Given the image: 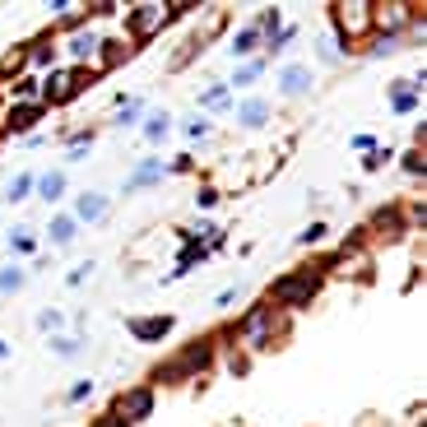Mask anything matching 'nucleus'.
<instances>
[{
	"label": "nucleus",
	"instance_id": "obj_1",
	"mask_svg": "<svg viewBox=\"0 0 427 427\" xmlns=\"http://www.w3.org/2000/svg\"><path fill=\"white\" fill-rule=\"evenodd\" d=\"M316 288H321L316 274H288V279H279L270 288V297H274V302H283V307H307L316 297Z\"/></svg>",
	"mask_w": 427,
	"mask_h": 427
},
{
	"label": "nucleus",
	"instance_id": "obj_2",
	"mask_svg": "<svg viewBox=\"0 0 427 427\" xmlns=\"http://www.w3.org/2000/svg\"><path fill=\"white\" fill-rule=\"evenodd\" d=\"M149 409H154V390H149V385H140V390H125L121 400H116V414H121L125 423H140V418H149Z\"/></svg>",
	"mask_w": 427,
	"mask_h": 427
},
{
	"label": "nucleus",
	"instance_id": "obj_3",
	"mask_svg": "<svg viewBox=\"0 0 427 427\" xmlns=\"http://www.w3.org/2000/svg\"><path fill=\"white\" fill-rule=\"evenodd\" d=\"M335 19L349 37H358V33L371 28V5H335Z\"/></svg>",
	"mask_w": 427,
	"mask_h": 427
},
{
	"label": "nucleus",
	"instance_id": "obj_4",
	"mask_svg": "<svg viewBox=\"0 0 427 427\" xmlns=\"http://www.w3.org/2000/svg\"><path fill=\"white\" fill-rule=\"evenodd\" d=\"M242 330H247V344H251V349H265V344H270V330H274V311H270V307L251 311Z\"/></svg>",
	"mask_w": 427,
	"mask_h": 427
},
{
	"label": "nucleus",
	"instance_id": "obj_5",
	"mask_svg": "<svg viewBox=\"0 0 427 427\" xmlns=\"http://www.w3.org/2000/svg\"><path fill=\"white\" fill-rule=\"evenodd\" d=\"M163 19H168V5H140V10L130 14V33H135V37H149Z\"/></svg>",
	"mask_w": 427,
	"mask_h": 427
},
{
	"label": "nucleus",
	"instance_id": "obj_6",
	"mask_svg": "<svg viewBox=\"0 0 427 427\" xmlns=\"http://www.w3.org/2000/svg\"><path fill=\"white\" fill-rule=\"evenodd\" d=\"M172 330V316H149V321H130V335L135 339H163Z\"/></svg>",
	"mask_w": 427,
	"mask_h": 427
},
{
	"label": "nucleus",
	"instance_id": "obj_7",
	"mask_svg": "<svg viewBox=\"0 0 427 427\" xmlns=\"http://www.w3.org/2000/svg\"><path fill=\"white\" fill-rule=\"evenodd\" d=\"M209 358H214V344H209V339H195V344H191V349H186V353H181V367H186V376H191V371L195 367H209Z\"/></svg>",
	"mask_w": 427,
	"mask_h": 427
},
{
	"label": "nucleus",
	"instance_id": "obj_8",
	"mask_svg": "<svg viewBox=\"0 0 427 427\" xmlns=\"http://www.w3.org/2000/svg\"><path fill=\"white\" fill-rule=\"evenodd\" d=\"M79 93V79L75 75H51L47 79V102H70Z\"/></svg>",
	"mask_w": 427,
	"mask_h": 427
},
{
	"label": "nucleus",
	"instance_id": "obj_9",
	"mask_svg": "<svg viewBox=\"0 0 427 427\" xmlns=\"http://www.w3.org/2000/svg\"><path fill=\"white\" fill-rule=\"evenodd\" d=\"M37 116H42V107H14L10 121H5V130H10V135H23V130H33Z\"/></svg>",
	"mask_w": 427,
	"mask_h": 427
},
{
	"label": "nucleus",
	"instance_id": "obj_10",
	"mask_svg": "<svg viewBox=\"0 0 427 427\" xmlns=\"http://www.w3.org/2000/svg\"><path fill=\"white\" fill-rule=\"evenodd\" d=\"M98 37H93V33H75V37H70V51H75V56L79 61H93V56H98Z\"/></svg>",
	"mask_w": 427,
	"mask_h": 427
},
{
	"label": "nucleus",
	"instance_id": "obj_11",
	"mask_svg": "<svg viewBox=\"0 0 427 427\" xmlns=\"http://www.w3.org/2000/svg\"><path fill=\"white\" fill-rule=\"evenodd\" d=\"M102 214H107V200H102V195H79V209H75V218H102Z\"/></svg>",
	"mask_w": 427,
	"mask_h": 427
},
{
	"label": "nucleus",
	"instance_id": "obj_12",
	"mask_svg": "<svg viewBox=\"0 0 427 427\" xmlns=\"http://www.w3.org/2000/svg\"><path fill=\"white\" fill-rule=\"evenodd\" d=\"M37 191H42V200H61V191H66V177H61V172H47V177L37 181Z\"/></svg>",
	"mask_w": 427,
	"mask_h": 427
},
{
	"label": "nucleus",
	"instance_id": "obj_13",
	"mask_svg": "<svg viewBox=\"0 0 427 427\" xmlns=\"http://www.w3.org/2000/svg\"><path fill=\"white\" fill-rule=\"evenodd\" d=\"M256 42H260V28L251 23V28H242V33L233 37V51H237V56H247V51H256Z\"/></svg>",
	"mask_w": 427,
	"mask_h": 427
},
{
	"label": "nucleus",
	"instance_id": "obj_14",
	"mask_svg": "<svg viewBox=\"0 0 427 427\" xmlns=\"http://www.w3.org/2000/svg\"><path fill=\"white\" fill-rule=\"evenodd\" d=\"M307 84H311V75H307V70H283V93H292V98H297V93H307Z\"/></svg>",
	"mask_w": 427,
	"mask_h": 427
},
{
	"label": "nucleus",
	"instance_id": "obj_15",
	"mask_svg": "<svg viewBox=\"0 0 427 427\" xmlns=\"http://www.w3.org/2000/svg\"><path fill=\"white\" fill-rule=\"evenodd\" d=\"M75 223H79V218H70V214H66V218H56V223H51V242H56V247L75 242Z\"/></svg>",
	"mask_w": 427,
	"mask_h": 427
},
{
	"label": "nucleus",
	"instance_id": "obj_16",
	"mask_svg": "<svg viewBox=\"0 0 427 427\" xmlns=\"http://www.w3.org/2000/svg\"><path fill=\"white\" fill-rule=\"evenodd\" d=\"M154 381H163V385L186 381V367H181V362H168V367H158V371H154Z\"/></svg>",
	"mask_w": 427,
	"mask_h": 427
},
{
	"label": "nucleus",
	"instance_id": "obj_17",
	"mask_svg": "<svg viewBox=\"0 0 427 427\" xmlns=\"http://www.w3.org/2000/svg\"><path fill=\"white\" fill-rule=\"evenodd\" d=\"M154 177H163V163H144V168L130 177V186H125V191H135V186H144V181H154Z\"/></svg>",
	"mask_w": 427,
	"mask_h": 427
},
{
	"label": "nucleus",
	"instance_id": "obj_18",
	"mask_svg": "<svg viewBox=\"0 0 427 427\" xmlns=\"http://www.w3.org/2000/svg\"><path fill=\"white\" fill-rule=\"evenodd\" d=\"M102 47H107V51H98L102 66H116L121 56H130V47H125V42H102Z\"/></svg>",
	"mask_w": 427,
	"mask_h": 427
},
{
	"label": "nucleus",
	"instance_id": "obj_19",
	"mask_svg": "<svg viewBox=\"0 0 427 427\" xmlns=\"http://www.w3.org/2000/svg\"><path fill=\"white\" fill-rule=\"evenodd\" d=\"M242 121L260 125V121H265V102H247V107H242Z\"/></svg>",
	"mask_w": 427,
	"mask_h": 427
},
{
	"label": "nucleus",
	"instance_id": "obj_20",
	"mask_svg": "<svg viewBox=\"0 0 427 427\" xmlns=\"http://www.w3.org/2000/svg\"><path fill=\"white\" fill-rule=\"evenodd\" d=\"M28 191H33V177H14V181H10V191H5V195H10V200H23Z\"/></svg>",
	"mask_w": 427,
	"mask_h": 427
},
{
	"label": "nucleus",
	"instance_id": "obj_21",
	"mask_svg": "<svg viewBox=\"0 0 427 427\" xmlns=\"http://www.w3.org/2000/svg\"><path fill=\"white\" fill-rule=\"evenodd\" d=\"M19 283H23V274H19V270H0V288H5V292H14Z\"/></svg>",
	"mask_w": 427,
	"mask_h": 427
},
{
	"label": "nucleus",
	"instance_id": "obj_22",
	"mask_svg": "<svg viewBox=\"0 0 427 427\" xmlns=\"http://www.w3.org/2000/svg\"><path fill=\"white\" fill-rule=\"evenodd\" d=\"M14 93H19V98H33V93H37V79H33V75H23L19 84H14Z\"/></svg>",
	"mask_w": 427,
	"mask_h": 427
},
{
	"label": "nucleus",
	"instance_id": "obj_23",
	"mask_svg": "<svg viewBox=\"0 0 427 427\" xmlns=\"http://www.w3.org/2000/svg\"><path fill=\"white\" fill-rule=\"evenodd\" d=\"M168 135V116H154V121H149V140H163Z\"/></svg>",
	"mask_w": 427,
	"mask_h": 427
},
{
	"label": "nucleus",
	"instance_id": "obj_24",
	"mask_svg": "<svg viewBox=\"0 0 427 427\" xmlns=\"http://www.w3.org/2000/svg\"><path fill=\"white\" fill-rule=\"evenodd\" d=\"M93 427H130V423H125V418H121V414H116V409H112V414H102V418H98V423H93Z\"/></svg>",
	"mask_w": 427,
	"mask_h": 427
},
{
	"label": "nucleus",
	"instance_id": "obj_25",
	"mask_svg": "<svg viewBox=\"0 0 427 427\" xmlns=\"http://www.w3.org/2000/svg\"><path fill=\"white\" fill-rule=\"evenodd\" d=\"M414 102H418V93H409V89H400V93H395V107H400V112H409Z\"/></svg>",
	"mask_w": 427,
	"mask_h": 427
},
{
	"label": "nucleus",
	"instance_id": "obj_26",
	"mask_svg": "<svg viewBox=\"0 0 427 427\" xmlns=\"http://www.w3.org/2000/svg\"><path fill=\"white\" fill-rule=\"evenodd\" d=\"M321 237H326V223H311V228L302 233V242H321Z\"/></svg>",
	"mask_w": 427,
	"mask_h": 427
},
{
	"label": "nucleus",
	"instance_id": "obj_27",
	"mask_svg": "<svg viewBox=\"0 0 427 427\" xmlns=\"http://www.w3.org/2000/svg\"><path fill=\"white\" fill-rule=\"evenodd\" d=\"M75 349H79L75 339H56V353H61V358H70V353H75Z\"/></svg>",
	"mask_w": 427,
	"mask_h": 427
},
{
	"label": "nucleus",
	"instance_id": "obj_28",
	"mask_svg": "<svg viewBox=\"0 0 427 427\" xmlns=\"http://www.w3.org/2000/svg\"><path fill=\"white\" fill-rule=\"evenodd\" d=\"M89 390H93V381H79L75 390H70V400H89Z\"/></svg>",
	"mask_w": 427,
	"mask_h": 427
},
{
	"label": "nucleus",
	"instance_id": "obj_29",
	"mask_svg": "<svg viewBox=\"0 0 427 427\" xmlns=\"http://www.w3.org/2000/svg\"><path fill=\"white\" fill-rule=\"evenodd\" d=\"M0 358H5V344H0Z\"/></svg>",
	"mask_w": 427,
	"mask_h": 427
}]
</instances>
